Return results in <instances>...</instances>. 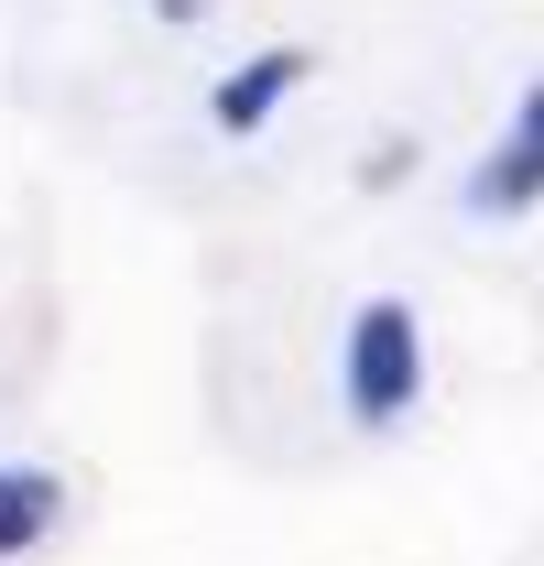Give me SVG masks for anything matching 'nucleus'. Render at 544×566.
<instances>
[{"instance_id": "obj_1", "label": "nucleus", "mask_w": 544, "mask_h": 566, "mask_svg": "<svg viewBox=\"0 0 544 566\" xmlns=\"http://www.w3.org/2000/svg\"><path fill=\"white\" fill-rule=\"evenodd\" d=\"M338 403L359 436H393L425 403V316L404 294H359L338 327Z\"/></svg>"}, {"instance_id": "obj_2", "label": "nucleus", "mask_w": 544, "mask_h": 566, "mask_svg": "<svg viewBox=\"0 0 544 566\" xmlns=\"http://www.w3.org/2000/svg\"><path fill=\"white\" fill-rule=\"evenodd\" d=\"M458 208L479 229H512V218L544 208V76H523V98H512V120L490 132V153L469 164V186H458Z\"/></svg>"}, {"instance_id": "obj_3", "label": "nucleus", "mask_w": 544, "mask_h": 566, "mask_svg": "<svg viewBox=\"0 0 544 566\" xmlns=\"http://www.w3.org/2000/svg\"><path fill=\"white\" fill-rule=\"evenodd\" d=\"M305 76H316L305 44H251L240 66H218V87H207V132L218 142H262L272 120L305 98Z\"/></svg>"}, {"instance_id": "obj_4", "label": "nucleus", "mask_w": 544, "mask_h": 566, "mask_svg": "<svg viewBox=\"0 0 544 566\" xmlns=\"http://www.w3.org/2000/svg\"><path fill=\"white\" fill-rule=\"evenodd\" d=\"M55 523H66V480L33 469V458H0V566L55 545Z\"/></svg>"}, {"instance_id": "obj_5", "label": "nucleus", "mask_w": 544, "mask_h": 566, "mask_svg": "<svg viewBox=\"0 0 544 566\" xmlns=\"http://www.w3.org/2000/svg\"><path fill=\"white\" fill-rule=\"evenodd\" d=\"M153 11H164V22H207V0H153Z\"/></svg>"}]
</instances>
